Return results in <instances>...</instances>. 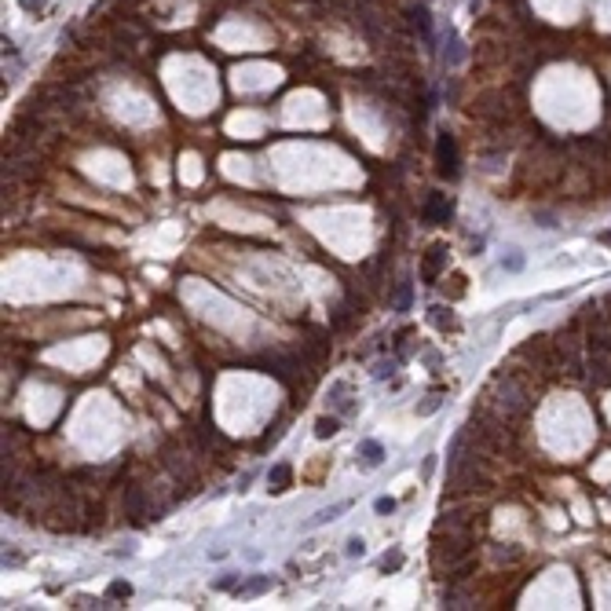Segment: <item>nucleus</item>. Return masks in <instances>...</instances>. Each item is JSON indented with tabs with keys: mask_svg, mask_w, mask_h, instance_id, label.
Instances as JSON below:
<instances>
[{
	"mask_svg": "<svg viewBox=\"0 0 611 611\" xmlns=\"http://www.w3.org/2000/svg\"><path fill=\"white\" fill-rule=\"evenodd\" d=\"M542 385L545 381H542L535 370H528L520 359H513L509 366H501L491 381H487V388H483V395H479L476 407L491 410L494 417L505 421V425L523 429V425H528V417L535 414Z\"/></svg>",
	"mask_w": 611,
	"mask_h": 611,
	"instance_id": "f257e3e1",
	"label": "nucleus"
},
{
	"mask_svg": "<svg viewBox=\"0 0 611 611\" xmlns=\"http://www.w3.org/2000/svg\"><path fill=\"white\" fill-rule=\"evenodd\" d=\"M469 114L479 124H487V129H509V124L520 117V107L513 103V95L505 92V88H487V92H479L472 99Z\"/></svg>",
	"mask_w": 611,
	"mask_h": 611,
	"instance_id": "f03ea898",
	"label": "nucleus"
},
{
	"mask_svg": "<svg viewBox=\"0 0 611 611\" xmlns=\"http://www.w3.org/2000/svg\"><path fill=\"white\" fill-rule=\"evenodd\" d=\"M513 359H520L528 370H535L542 381L545 377H557V348H553L549 333H538V337H531V341H523Z\"/></svg>",
	"mask_w": 611,
	"mask_h": 611,
	"instance_id": "7ed1b4c3",
	"label": "nucleus"
},
{
	"mask_svg": "<svg viewBox=\"0 0 611 611\" xmlns=\"http://www.w3.org/2000/svg\"><path fill=\"white\" fill-rule=\"evenodd\" d=\"M158 465L168 472V479H173L180 491H183V487H187V494H194V491H198L194 458L187 454V450H180V447H161V454H158Z\"/></svg>",
	"mask_w": 611,
	"mask_h": 611,
	"instance_id": "20e7f679",
	"label": "nucleus"
},
{
	"mask_svg": "<svg viewBox=\"0 0 611 611\" xmlns=\"http://www.w3.org/2000/svg\"><path fill=\"white\" fill-rule=\"evenodd\" d=\"M586 370H589V381H593V385H600V388H611V348L589 344V359H586Z\"/></svg>",
	"mask_w": 611,
	"mask_h": 611,
	"instance_id": "39448f33",
	"label": "nucleus"
},
{
	"mask_svg": "<svg viewBox=\"0 0 611 611\" xmlns=\"http://www.w3.org/2000/svg\"><path fill=\"white\" fill-rule=\"evenodd\" d=\"M436 168H439V176H447V180H454L461 173L458 168V143L450 132H439V139H436Z\"/></svg>",
	"mask_w": 611,
	"mask_h": 611,
	"instance_id": "423d86ee",
	"label": "nucleus"
},
{
	"mask_svg": "<svg viewBox=\"0 0 611 611\" xmlns=\"http://www.w3.org/2000/svg\"><path fill=\"white\" fill-rule=\"evenodd\" d=\"M450 213H454V202L447 194H429L425 205H421V220L425 223H447Z\"/></svg>",
	"mask_w": 611,
	"mask_h": 611,
	"instance_id": "0eeeda50",
	"label": "nucleus"
},
{
	"mask_svg": "<svg viewBox=\"0 0 611 611\" xmlns=\"http://www.w3.org/2000/svg\"><path fill=\"white\" fill-rule=\"evenodd\" d=\"M443 267H447V245H432L425 252V264H421V279H425L429 286H436L439 275H443Z\"/></svg>",
	"mask_w": 611,
	"mask_h": 611,
	"instance_id": "6e6552de",
	"label": "nucleus"
},
{
	"mask_svg": "<svg viewBox=\"0 0 611 611\" xmlns=\"http://www.w3.org/2000/svg\"><path fill=\"white\" fill-rule=\"evenodd\" d=\"M271 586H275V582H271V575H252V578H245L238 586V597H260V593H267Z\"/></svg>",
	"mask_w": 611,
	"mask_h": 611,
	"instance_id": "1a4fd4ad",
	"label": "nucleus"
},
{
	"mask_svg": "<svg viewBox=\"0 0 611 611\" xmlns=\"http://www.w3.org/2000/svg\"><path fill=\"white\" fill-rule=\"evenodd\" d=\"M289 479H293V469L286 465V461H279V465L271 469V476H267V487L275 491V494H282V491L289 487Z\"/></svg>",
	"mask_w": 611,
	"mask_h": 611,
	"instance_id": "9d476101",
	"label": "nucleus"
},
{
	"mask_svg": "<svg viewBox=\"0 0 611 611\" xmlns=\"http://www.w3.org/2000/svg\"><path fill=\"white\" fill-rule=\"evenodd\" d=\"M359 458H363V465H366V469H373V465H381L385 447L377 443V439H366V443H359Z\"/></svg>",
	"mask_w": 611,
	"mask_h": 611,
	"instance_id": "9b49d317",
	"label": "nucleus"
},
{
	"mask_svg": "<svg viewBox=\"0 0 611 611\" xmlns=\"http://www.w3.org/2000/svg\"><path fill=\"white\" fill-rule=\"evenodd\" d=\"M429 322L436 326V330H454L458 322H454V315L443 308V304H436V308H429Z\"/></svg>",
	"mask_w": 611,
	"mask_h": 611,
	"instance_id": "f8f14e48",
	"label": "nucleus"
},
{
	"mask_svg": "<svg viewBox=\"0 0 611 611\" xmlns=\"http://www.w3.org/2000/svg\"><path fill=\"white\" fill-rule=\"evenodd\" d=\"M330 399H333V407L341 410V414L351 410V399H348V385H344V381H337V385L330 388Z\"/></svg>",
	"mask_w": 611,
	"mask_h": 611,
	"instance_id": "ddd939ff",
	"label": "nucleus"
},
{
	"mask_svg": "<svg viewBox=\"0 0 611 611\" xmlns=\"http://www.w3.org/2000/svg\"><path fill=\"white\" fill-rule=\"evenodd\" d=\"M348 509V501H337V505H330V509H322V513H315V520H311V528H322V523H330V520H337Z\"/></svg>",
	"mask_w": 611,
	"mask_h": 611,
	"instance_id": "4468645a",
	"label": "nucleus"
},
{
	"mask_svg": "<svg viewBox=\"0 0 611 611\" xmlns=\"http://www.w3.org/2000/svg\"><path fill=\"white\" fill-rule=\"evenodd\" d=\"M403 560H407V557H403V549H388V553L381 557V564H377V567H381L385 575H392V571H399V567H403Z\"/></svg>",
	"mask_w": 611,
	"mask_h": 611,
	"instance_id": "2eb2a0df",
	"label": "nucleus"
},
{
	"mask_svg": "<svg viewBox=\"0 0 611 611\" xmlns=\"http://www.w3.org/2000/svg\"><path fill=\"white\" fill-rule=\"evenodd\" d=\"M107 597H110V600H129V597H132V586L124 582V578H117V582H110Z\"/></svg>",
	"mask_w": 611,
	"mask_h": 611,
	"instance_id": "dca6fc26",
	"label": "nucleus"
},
{
	"mask_svg": "<svg viewBox=\"0 0 611 611\" xmlns=\"http://www.w3.org/2000/svg\"><path fill=\"white\" fill-rule=\"evenodd\" d=\"M337 429H341V425H337V417H319V421H315V436H319V439H330Z\"/></svg>",
	"mask_w": 611,
	"mask_h": 611,
	"instance_id": "f3484780",
	"label": "nucleus"
},
{
	"mask_svg": "<svg viewBox=\"0 0 611 611\" xmlns=\"http://www.w3.org/2000/svg\"><path fill=\"white\" fill-rule=\"evenodd\" d=\"M395 308H399V311H407V308H410V282L399 286V293H395Z\"/></svg>",
	"mask_w": 611,
	"mask_h": 611,
	"instance_id": "a211bd4d",
	"label": "nucleus"
},
{
	"mask_svg": "<svg viewBox=\"0 0 611 611\" xmlns=\"http://www.w3.org/2000/svg\"><path fill=\"white\" fill-rule=\"evenodd\" d=\"M373 509L381 513V516H388V513H395V498H377L373 501Z\"/></svg>",
	"mask_w": 611,
	"mask_h": 611,
	"instance_id": "6ab92c4d",
	"label": "nucleus"
},
{
	"mask_svg": "<svg viewBox=\"0 0 611 611\" xmlns=\"http://www.w3.org/2000/svg\"><path fill=\"white\" fill-rule=\"evenodd\" d=\"M348 557H363L366 553V542L363 538H348V549H344Z\"/></svg>",
	"mask_w": 611,
	"mask_h": 611,
	"instance_id": "aec40b11",
	"label": "nucleus"
},
{
	"mask_svg": "<svg viewBox=\"0 0 611 611\" xmlns=\"http://www.w3.org/2000/svg\"><path fill=\"white\" fill-rule=\"evenodd\" d=\"M436 410H439V399H436V395H429L425 403L417 407V414H436Z\"/></svg>",
	"mask_w": 611,
	"mask_h": 611,
	"instance_id": "412c9836",
	"label": "nucleus"
},
{
	"mask_svg": "<svg viewBox=\"0 0 611 611\" xmlns=\"http://www.w3.org/2000/svg\"><path fill=\"white\" fill-rule=\"evenodd\" d=\"M23 8L26 11H40V8H48V0H23Z\"/></svg>",
	"mask_w": 611,
	"mask_h": 611,
	"instance_id": "4be33fe9",
	"label": "nucleus"
},
{
	"mask_svg": "<svg viewBox=\"0 0 611 611\" xmlns=\"http://www.w3.org/2000/svg\"><path fill=\"white\" fill-rule=\"evenodd\" d=\"M216 586H220V589H235V575H227V578H220Z\"/></svg>",
	"mask_w": 611,
	"mask_h": 611,
	"instance_id": "5701e85b",
	"label": "nucleus"
},
{
	"mask_svg": "<svg viewBox=\"0 0 611 611\" xmlns=\"http://www.w3.org/2000/svg\"><path fill=\"white\" fill-rule=\"evenodd\" d=\"M600 242H604V245H611V231H604V235H600Z\"/></svg>",
	"mask_w": 611,
	"mask_h": 611,
	"instance_id": "b1692460",
	"label": "nucleus"
}]
</instances>
